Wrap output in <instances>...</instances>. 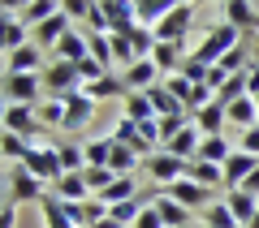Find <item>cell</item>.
Here are the masks:
<instances>
[{"mask_svg": "<svg viewBox=\"0 0 259 228\" xmlns=\"http://www.w3.org/2000/svg\"><path fill=\"white\" fill-rule=\"evenodd\" d=\"M242 39H246V35H242L238 26H229V22H216V26L203 35V43L190 52V61H199V65H207V69H212L216 61H225V56H229L233 47L242 43Z\"/></svg>", "mask_w": 259, "mask_h": 228, "instance_id": "6da1fadb", "label": "cell"}, {"mask_svg": "<svg viewBox=\"0 0 259 228\" xmlns=\"http://www.w3.org/2000/svg\"><path fill=\"white\" fill-rule=\"evenodd\" d=\"M5 190H9V202H44L48 194H52V185L39 181L26 164H18V168L5 173Z\"/></svg>", "mask_w": 259, "mask_h": 228, "instance_id": "7a4b0ae2", "label": "cell"}, {"mask_svg": "<svg viewBox=\"0 0 259 228\" xmlns=\"http://www.w3.org/2000/svg\"><path fill=\"white\" fill-rule=\"evenodd\" d=\"M164 194V198H173V202H182L186 211H207L216 202V190H207V185H199V181H190V177H182V181H173V185H164V190H156V198Z\"/></svg>", "mask_w": 259, "mask_h": 228, "instance_id": "3957f363", "label": "cell"}, {"mask_svg": "<svg viewBox=\"0 0 259 228\" xmlns=\"http://www.w3.org/2000/svg\"><path fill=\"white\" fill-rule=\"evenodd\" d=\"M5 95L9 103H26V108H39L44 103V73H5Z\"/></svg>", "mask_w": 259, "mask_h": 228, "instance_id": "277c9868", "label": "cell"}, {"mask_svg": "<svg viewBox=\"0 0 259 228\" xmlns=\"http://www.w3.org/2000/svg\"><path fill=\"white\" fill-rule=\"evenodd\" d=\"M44 91L52 95V99H65V95L82 91V73H78V65H69V61H52V65L44 69Z\"/></svg>", "mask_w": 259, "mask_h": 228, "instance_id": "5b68a950", "label": "cell"}, {"mask_svg": "<svg viewBox=\"0 0 259 228\" xmlns=\"http://www.w3.org/2000/svg\"><path fill=\"white\" fill-rule=\"evenodd\" d=\"M147 177L156 181V190H164V185H173V181H182V177H190V159H177V155H168V151H156V155L147 159Z\"/></svg>", "mask_w": 259, "mask_h": 228, "instance_id": "8992f818", "label": "cell"}, {"mask_svg": "<svg viewBox=\"0 0 259 228\" xmlns=\"http://www.w3.org/2000/svg\"><path fill=\"white\" fill-rule=\"evenodd\" d=\"M44 121H39L35 108H26V103H5V134H18V138H39L44 134Z\"/></svg>", "mask_w": 259, "mask_h": 228, "instance_id": "52a82bcc", "label": "cell"}, {"mask_svg": "<svg viewBox=\"0 0 259 228\" xmlns=\"http://www.w3.org/2000/svg\"><path fill=\"white\" fill-rule=\"evenodd\" d=\"M22 164H26L39 181H48V185H56V181L65 177V164H61V155H56L52 142H48V146H30V155L22 159Z\"/></svg>", "mask_w": 259, "mask_h": 228, "instance_id": "ba28073f", "label": "cell"}, {"mask_svg": "<svg viewBox=\"0 0 259 228\" xmlns=\"http://www.w3.org/2000/svg\"><path fill=\"white\" fill-rule=\"evenodd\" d=\"M108 138H112V142H121V146H130V151H134V155H139L143 164H147V159H151V155L160 151V146L151 142V138H143L139 121H130V117H121V121H117V129H112Z\"/></svg>", "mask_w": 259, "mask_h": 228, "instance_id": "9c48e42d", "label": "cell"}, {"mask_svg": "<svg viewBox=\"0 0 259 228\" xmlns=\"http://www.w3.org/2000/svg\"><path fill=\"white\" fill-rule=\"evenodd\" d=\"M190 26H194V5H177L164 22H156V39L160 43H186Z\"/></svg>", "mask_w": 259, "mask_h": 228, "instance_id": "30bf717a", "label": "cell"}, {"mask_svg": "<svg viewBox=\"0 0 259 228\" xmlns=\"http://www.w3.org/2000/svg\"><path fill=\"white\" fill-rule=\"evenodd\" d=\"M87 56H91V30H69V35L52 47V61L78 65V61H87Z\"/></svg>", "mask_w": 259, "mask_h": 228, "instance_id": "8fae6325", "label": "cell"}, {"mask_svg": "<svg viewBox=\"0 0 259 228\" xmlns=\"http://www.w3.org/2000/svg\"><path fill=\"white\" fill-rule=\"evenodd\" d=\"M221 13H225V22H229V26L242 30V35H255V30H259V9L250 5V0H225Z\"/></svg>", "mask_w": 259, "mask_h": 228, "instance_id": "7c38bea8", "label": "cell"}, {"mask_svg": "<svg viewBox=\"0 0 259 228\" xmlns=\"http://www.w3.org/2000/svg\"><path fill=\"white\" fill-rule=\"evenodd\" d=\"M91 112H95V99H91L87 91L65 95V129H69V134H78V129L91 121Z\"/></svg>", "mask_w": 259, "mask_h": 228, "instance_id": "4fadbf2b", "label": "cell"}, {"mask_svg": "<svg viewBox=\"0 0 259 228\" xmlns=\"http://www.w3.org/2000/svg\"><path fill=\"white\" fill-rule=\"evenodd\" d=\"M82 91L91 95L95 103H104V99H125L130 86H125V78H121V69H112V73H104V78H95V82H87Z\"/></svg>", "mask_w": 259, "mask_h": 228, "instance_id": "5bb4252c", "label": "cell"}, {"mask_svg": "<svg viewBox=\"0 0 259 228\" xmlns=\"http://www.w3.org/2000/svg\"><path fill=\"white\" fill-rule=\"evenodd\" d=\"M44 69V47L30 39L26 47H18V52L5 56V73H39Z\"/></svg>", "mask_w": 259, "mask_h": 228, "instance_id": "9a60e30c", "label": "cell"}, {"mask_svg": "<svg viewBox=\"0 0 259 228\" xmlns=\"http://www.w3.org/2000/svg\"><path fill=\"white\" fill-rule=\"evenodd\" d=\"M121 78H125L130 91H151V86L160 82V65L151 61V56H143V61H134L130 69H121Z\"/></svg>", "mask_w": 259, "mask_h": 228, "instance_id": "2e32d148", "label": "cell"}, {"mask_svg": "<svg viewBox=\"0 0 259 228\" xmlns=\"http://www.w3.org/2000/svg\"><path fill=\"white\" fill-rule=\"evenodd\" d=\"M259 168L255 155H246V151H233L229 159H225V190H242L246 185V177Z\"/></svg>", "mask_w": 259, "mask_h": 228, "instance_id": "e0dca14e", "label": "cell"}, {"mask_svg": "<svg viewBox=\"0 0 259 228\" xmlns=\"http://www.w3.org/2000/svg\"><path fill=\"white\" fill-rule=\"evenodd\" d=\"M225 207L233 211V219H238L242 228H250V224H255V215H259V198H255V194H246V190H225Z\"/></svg>", "mask_w": 259, "mask_h": 228, "instance_id": "ac0fdd59", "label": "cell"}, {"mask_svg": "<svg viewBox=\"0 0 259 228\" xmlns=\"http://www.w3.org/2000/svg\"><path fill=\"white\" fill-rule=\"evenodd\" d=\"M199 142H203V134H199V125L190 121V125H186L182 134L173 138V142H164L160 151H168V155H177V159H190V164H194V155H199Z\"/></svg>", "mask_w": 259, "mask_h": 228, "instance_id": "d6986e66", "label": "cell"}, {"mask_svg": "<svg viewBox=\"0 0 259 228\" xmlns=\"http://www.w3.org/2000/svg\"><path fill=\"white\" fill-rule=\"evenodd\" d=\"M194 125H199V134H203V138H221L225 125H229L225 103H207V108H199V112H194Z\"/></svg>", "mask_w": 259, "mask_h": 228, "instance_id": "ffe728a7", "label": "cell"}, {"mask_svg": "<svg viewBox=\"0 0 259 228\" xmlns=\"http://www.w3.org/2000/svg\"><path fill=\"white\" fill-rule=\"evenodd\" d=\"M52 194H56L61 202H87V198H91V185H87L82 173H65L61 181L52 185Z\"/></svg>", "mask_w": 259, "mask_h": 228, "instance_id": "44dd1931", "label": "cell"}, {"mask_svg": "<svg viewBox=\"0 0 259 228\" xmlns=\"http://www.w3.org/2000/svg\"><path fill=\"white\" fill-rule=\"evenodd\" d=\"M56 155H61L65 173H82L87 168V142H78V138H56Z\"/></svg>", "mask_w": 259, "mask_h": 228, "instance_id": "7402d4cb", "label": "cell"}, {"mask_svg": "<svg viewBox=\"0 0 259 228\" xmlns=\"http://www.w3.org/2000/svg\"><path fill=\"white\" fill-rule=\"evenodd\" d=\"M177 5H186V0H134V9H139V22H143V26H156V22H164L168 13L177 9Z\"/></svg>", "mask_w": 259, "mask_h": 228, "instance_id": "603a6c76", "label": "cell"}, {"mask_svg": "<svg viewBox=\"0 0 259 228\" xmlns=\"http://www.w3.org/2000/svg\"><path fill=\"white\" fill-rule=\"evenodd\" d=\"M143 95H147V99H151V108H156V117H177V112H186V103L177 99V95L168 91L164 82H156V86H151V91H143Z\"/></svg>", "mask_w": 259, "mask_h": 228, "instance_id": "cb8c5ba5", "label": "cell"}, {"mask_svg": "<svg viewBox=\"0 0 259 228\" xmlns=\"http://www.w3.org/2000/svg\"><path fill=\"white\" fill-rule=\"evenodd\" d=\"M225 112H229V125H238V129H255L259 125V103L250 99V95H242V99L229 103Z\"/></svg>", "mask_w": 259, "mask_h": 228, "instance_id": "d4e9b609", "label": "cell"}, {"mask_svg": "<svg viewBox=\"0 0 259 228\" xmlns=\"http://www.w3.org/2000/svg\"><path fill=\"white\" fill-rule=\"evenodd\" d=\"M26 22L22 18H13V13H5V35H0V43H5V56L9 52H18V47H26L30 43V35H26Z\"/></svg>", "mask_w": 259, "mask_h": 228, "instance_id": "484cf974", "label": "cell"}, {"mask_svg": "<svg viewBox=\"0 0 259 228\" xmlns=\"http://www.w3.org/2000/svg\"><path fill=\"white\" fill-rule=\"evenodd\" d=\"M190 181L207 185V190H225V168L221 164H207V159H194V164H190Z\"/></svg>", "mask_w": 259, "mask_h": 228, "instance_id": "4316f807", "label": "cell"}, {"mask_svg": "<svg viewBox=\"0 0 259 228\" xmlns=\"http://www.w3.org/2000/svg\"><path fill=\"white\" fill-rule=\"evenodd\" d=\"M151 202H156V211H160V219H164V228H186V224H190V211H186L182 202L164 198V194H160V198H151Z\"/></svg>", "mask_w": 259, "mask_h": 228, "instance_id": "83f0119b", "label": "cell"}, {"mask_svg": "<svg viewBox=\"0 0 259 228\" xmlns=\"http://www.w3.org/2000/svg\"><path fill=\"white\" fill-rule=\"evenodd\" d=\"M134 190H139V185H134V177H117V181H112L104 194H95V198H100L104 207H117V202H130V198H139Z\"/></svg>", "mask_w": 259, "mask_h": 228, "instance_id": "f1b7e54d", "label": "cell"}, {"mask_svg": "<svg viewBox=\"0 0 259 228\" xmlns=\"http://www.w3.org/2000/svg\"><path fill=\"white\" fill-rule=\"evenodd\" d=\"M108 168H112V173H117V177H134V173H139V168H143V159L134 155L130 146L112 142V159H108Z\"/></svg>", "mask_w": 259, "mask_h": 228, "instance_id": "f546056e", "label": "cell"}, {"mask_svg": "<svg viewBox=\"0 0 259 228\" xmlns=\"http://www.w3.org/2000/svg\"><path fill=\"white\" fill-rule=\"evenodd\" d=\"M143 207H147V202L143 198H130V202H117V207H108V219L117 228H134L139 224V215H143Z\"/></svg>", "mask_w": 259, "mask_h": 228, "instance_id": "4dcf8cb0", "label": "cell"}, {"mask_svg": "<svg viewBox=\"0 0 259 228\" xmlns=\"http://www.w3.org/2000/svg\"><path fill=\"white\" fill-rule=\"evenodd\" d=\"M121 103H125V117H130V121H139V125L156 121V108H151V99H147L143 91H130V95H125Z\"/></svg>", "mask_w": 259, "mask_h": 228, "instance_id": "1f68e13d", "label": "cell"}, {"mask_svg": "<svg viewBox=\"0 0 259 228\" xmlns=\"http://www.w3.org/2000/svg\"><path fill=\"white\" fill-rule=\"evenodd\" d=\"M61 13V0H30L26 9H22V22H26L30 30L39 26V22H48V18H56Z\"/></svg>", "mask_w": 259, "mask_h": 228, "instance_id": "d6a6232c", "label": "cell"}, {"mask_svg": "<svg viewBox=\"0 0 259 228\" xmlns=\"http://www.w3.org/2000/svg\"><path fill=\"white\" fill-rule=\"evenodd\" d=\"M229 155H233V146L225 142V134H221V138H203L194 159H207V164H221V168H225V159H229Z\"/></svg>", "mask_w": 259, "mask_h": 228, "instance_id": "836d02e7", "label": "cell"}, {"mask_svg": "<svg viewBox=\"0 0 259 228\" xmlns=\"http://www.w3.org/2000/svg\"><path fill=\"white\" fill-rule=\"evenodd\" d=\"M112 138H87V168H108Z\"/></svg>", "mask_w": 259, "mask_h": 228, "instance_id": "e575fe53", "label": "cell"}, {"mask_svg": "<svg viewBox=\"0 0 259 228\" xmlns=\"http://www.w3.org/2000/svg\"><path fill=\"white\" fill-rule=\"evenodd\" d=\"M130 43H134V56H139V61H143V56H151V52H156V43H160L156 26H143V22H139V26L130 30Z\"/></svg>", "mask_w": 259, "mask_h": 228, "instance_id": "d590c367", "label": "cell"}, {"mask_svg": "<svg viewBox=\"0 0 259 228\" xmlns=\"http://www.w3.org/2000/svg\"><path fill=\"white\" fill-rule=\"evenodd\" d=\"M190 112H177V117H156V129H160V146H164V142H173V138L177 134H182V129L186 125H190Z\"/></svg>", "mask_w": 259, "mask_h": 228, "instance_id": "8d00e7d4", "label": "cell"}, {"mask_svg": "<svg viewBox=\"0 0 259 228\" xmlns=\"http://www.w3.org/2000/svg\"><path fill=\"white\" fill-rule=\"evenodd\" d=\"M203 224H207V228H242L238 219H233V211L225 207V198H221V202H212V207L203 211Z\"/></svg>", "mask_w": 259, "mask_h": 228, "instance_id": "74e56055", "label": "cell"}, {"mask_svg": "<svg viewBox=\"0 0 259 228\" xmlns=\"http://www.w3.org/2000/svg\"><path fill=\"white\" fill-rule=\"evenodd\" d=\"M112 39V61L121 65V69H130V65L139 61V56H134V43H130V30H121V35H108Z\"/></svg>", "mask_w": 259, "mask_h": 228, "instance_id": "f35d334b", "label": "cell"}, {"mask_svg": "<svg viewBox=\"0 0 259 228\" xmlns=\"http://www.w3.org/2000/svg\"><path fill=\"white\" fill-rule=\"evenodd\" d=\"M39 121H44L48 129H65V99H48V103H39Z\"/></svg>", "mask_w": 259, "mask_h": 228, "instance_id": "ab89813d", "label": "cell"}, {"mask_svg": "<svg viewBox=\"0 0 259 228\" xmlns=\"http://www.w3.org/2000/svg\"><path fill=\"white\" fill-rule=\"evenodd\" d=\"M30 146H35V142H26V138H18V134H5V138H0V151H5V159H18V164L30 155Z\"/></svg>", "mask_w": 259, "mask_h": 228, "instance_id": "60d3db41", "label": "cell"}, {"mask_svg": "<svg viewBox=\"0 0 259 228\" xmlns=\"http://www.w3.org/2000/svg\"><path fill=\"white\" fill-rule=\"evenodd\" d=\"M82 177H87V185H91V198H95V194H104L112 181H117L112 168H82Z\"/></svg>", "mask_w": 259, "mask_h": 228, "instance_id": "b9f144b4", "label": "cell"}, {"mask_svg": "<svg viewBox=\"0 0 259 228\" xmlns=\"http://www.w3.org/2000/svg\"><path fill=\"white\" fill-rule=\"evenodd\" d=\"M91 56L104 65V69H112V65H117L112 61V39L108 35H91Z\"/></svg>", "mask_w": 259, "mask_h": 228, "instance_id": "7bdbcfd3", "label": "cell"}, {"mask_svg": "<svg viewBox=\"0 0 259 228\" xmlns=\"http://www.w3.org/2000/svg\"><path fill=\"white\" fill-rule=\"evenodd\" d=\"M164 86H168V91H173L182 103H190V91H194V82H190V78H182V73H168V78H164Z\"/></svg>", "mask_w": 259, "mask_h": 228, "instance_id": "ee69618b", "label": "cell"}, {"mask_svg": "<svg viewBox=\"0 0 259 228\" xmlns=\"http://www.w3.org/2000/svg\"><path fill=\"white\" fill-rule=\"evenodd\" d=\"M177 73H182V78H190L194 86H203V82H207V73H212V69H207V65H199V61H190V56H186V65H182V69H177Z\"/></svg>", "mask_w": 259, "mask_h": 228, "instance_id": "f6af8a7d", "label": "cell"}, {"mask_svg": "<svg viewBox=\"0 0 259 228\" xmlns=\"http://www.w3.org/2000/svg\"><path fill=\"white\" fill-rule=\"evenodd\" d=\"M238 151H246V155H255V159H259V125H255V129H242Z\"/></svg>", "mask_w": 259, "mask_h": 228, "instance_id": "bcb514c9", "label": "cell"}, {"mask_svg": "<svg viewBox=\"0 0 259 228\" xmlns=\"http://www.w3.org/2000/svg\"><path fill=\"white\" fill-rule=\"evenodd\" d=\"M61 9L69 13L74 22H87V13H91V0H61Z\"/></svg>", "mask_w": 259, "mask_h": 228, "instance_id": "7dc6e473", "label": "cell"}, {"mask_svg": "<svg viewBox=\"0 0 259 228\" xmlns=\"http://www.w3.org/2000/svg\"><path fill=\"white\" fill-rule=\"evenodd\" d=\"M134 228H164V219H160L156 202H147V207H143V215H139V224H134Z\"/></svg>", "mask_w": 259, "mask_h": 228, "instance_id": "c3c4849f", "label": "cell"}, {"mask_svg": "<svg viewBox=\"0 0 259 228\" xmlns=\"http://www.w3.org/2000/svg\"><path fill=\"white\" fill-rule=\"evenodd\" d=\"M13 219H18V202L5 198V207H0V228H13Z\"/></svg>", "mask_w": 259, "mask_h": 228, "instance_id": "681fc988", "label": "cell"}, {"mask_svg": "<svg viewBox=\"0 0 259 228\" xmlns=\"http://www.w3.org/2000/svg\"><path fill=\"white\" fill-rule=\"evenodd\" d=\"M242 190H246V194H255V198H259V168H255V173L246 177V185H242Z\"/></svg>", "mask_w": 259, "mask_h": 228, "instance_id": "f907efd6", "label": "cell"}, {"mask_svg": "<svg viewBox=\"0 0 259 228\" xmlns=\"http://www.w3.org/2000/svg\"><path fill=\"white\" fill-rule=\"evenodd\" d=\"M5 5V13H13V9H26V0H0Z\"/></svg>", "mask_w": 259, "mask_h": 228, "instance_id": "816d5d0a", "label": "cell"}, {"mask_svg": "<svg viewBox=\"0 0 259 228\" xmlns=\"http://www.w3.org/2000/svg\"><path fill=\"white\" fill-rule=\"evenodd\" d=\"M250 228H259V215H255V224H250Z\"/></svg>", "mask_w": 259, "mask_h": 228, "instance_id": "f5cc1de1", "label": "cell"}, {"mask_svg": "<svg viewBox=\"0 0 259 228\" xmlns=\"http://www.w3.org/2000/svg\"><path fill=\"white\" fill-rule=\"evenodd\" d=\"M212 5H225V0H212Z\"/></svg>", "mask_w": 259, "mask_h": 228, "instance_id": "db71d44e", "label": "cell"}, {"mask_svg": "<svg viewBox=\"0 0 259 228\" xmlns=\"http://www.w3.org/2000/svg\"><path fill=\"white\" fill-rule=\"evenodd\" d=\"M186 5H194V0H186Z\"/></svg>", "mask_w": 259, "mask_h": 228, "instance_id": "11a10c76", "label": "cell"}, {"mask_svg": "<svg viewBox=\"0 0 259 228\" xmlns=\"http://www.w3.org/2000/svg\"><path fill=\"white\" fill-rule=\"evenodd\" d=\"M186 228H194V224H186Z\"/></svg>", "mask_w": 259, "mask_h": 228, "instance_id": "9f6ffc18", "label": "cell"}, {"mask_svg": "<svg viewBox=\"0 0 259 228\" xmlns=\"http://www.w3.org/2000/svg\"><path fill=\"white\" fill-rule=\"evenodd\" d=\"M26 5H30V0H26Z\"/></svg>", "mask_w": 259, "mask_h": 228, "instance_id": "6f0895ef", "label": "cell"}, {"mask_svg": "<svg viewBox=\"0 0 259 228\" xmlns=\"http://www.w3.org/2000/svg\"><path fill=\"white\" fill-rule=\"evenodd\" d=\"M203 228H207V224H203Z\"/></svg>", "mask_w": 259, "mask_h": 228, "instance_id": "680465c9", "label": "cell"}, {"mask_svg": "<svg viewBox=\"0 0 259 228\" xmlns=\"http://www.w3.org/2000/svg\"><path fill=\"white\" fill-rule=\"evenodd\" d=\"M255 103H259V99H255Z\"/></svg>", "mask_w": 259, "mask_h": 228, "instance_id": "91938a15", "label": "cell"}]
</instances>
